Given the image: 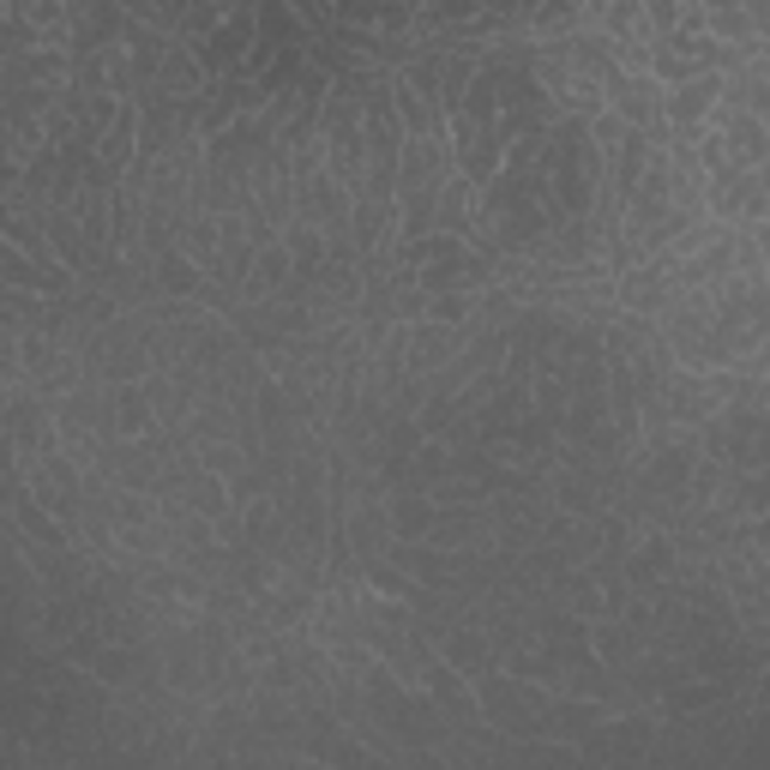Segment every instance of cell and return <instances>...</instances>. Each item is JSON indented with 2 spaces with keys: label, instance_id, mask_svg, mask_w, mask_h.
Instances as JSON below:
<instances>
[{
  "label": "cell",
  "instance_id": "1",
  "mask_svg": "<svg viewBox=\"0 0 770 770\" xmlns=\"http://www.w3.org/2000/svg\"><path fill=\"white\" fill-rule=\"evenodd\" d=\"M710 91H717V79H698V85H686V91H680V103H674V115H680V121H686V115H698V108L710 103Z\"/></svg>",
  "mask_w": 770,
  "mask_h": 770
}]
</instances>
